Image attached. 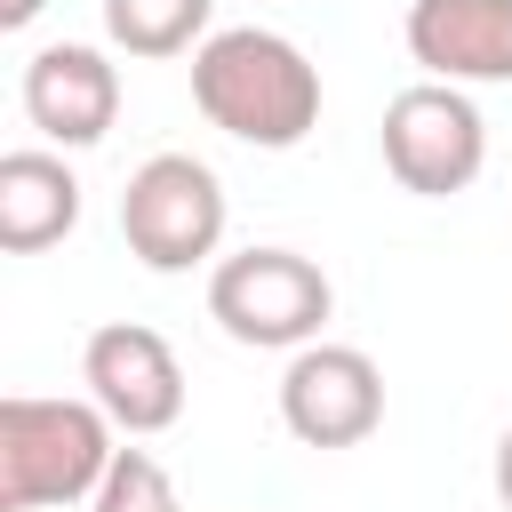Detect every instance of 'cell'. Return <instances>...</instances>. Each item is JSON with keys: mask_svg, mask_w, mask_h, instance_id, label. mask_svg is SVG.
<instances>
[{"mask_svg": "<svg viewBox=\"0 0 512 512\" xmlns=\"http://www.w3.org/2000/svg\"><path fill=\"white\" fill-rule=\"evenodd\" d=\"M40 8H48V0H0V32H24Z\"/></svg>", "mask_w": 512, "mask_h": 512, "instance_id": "5bb4252c", "label": "cell"}, {"mask_svg": "<svg viewBox=\"0 0 512 512\" xmlns=\"http://www.w3.org/2000/svg\"><path fill=\"white\" fill-rule=\"evenodd\" d=\"M192 104L232 144L296 152L320 128V64L272 24H224L192 56Z\"/></svg>", "mask_w": 512, "mask_h": 512, "instance_id": "6da1fadb", "label": "cell"}, {"mask_svg": "<svg viewBox=\"0 0 512 512\" xmlns=\"http://www.w3.org/2000/svg\"><path fill=\"white\" fill-rule=\"evenodd\" d=\"M328 312H336V288L296 248H240V256H216L208 272V320L248 352H304L320 344Z\"/></svg>", "mask_w": 512, "mask_h": 512, "instance_id": "3957f363", "label": "cell"}, {"mask_svg": "<svg viewBox=\"0 0 512 512\" xmlns=\"http://www.w3.org/2000/svg\"><path fill=\"white\" fill-rule=\"evenodd\" d=\"M496 504L512 512V424H504V440H496Z\"/></svg>", "mask_w": 512, "mask_h": 512, "instance_id": "4fadbf2b", "label": "cell"}, {"mask_svg": "<svg viewBox=\"0 0 512 512\" xmlns=\"http://www.w3.org/2000/svg\"><path fill=\"white\" fill-rule=\"evenodd\" d=\"M88 512H184V496H176V480H168V464H160V456L120 448V456H112V472H104V488L88 496Z\"/></svg>", "mask_w": 512, "mask_h": 512, "instance_id": "7c38bea8", "label": "cell"}, {"mask_svg": "<svg viewBox=\"0 0 512 512\" xmlns=\"http://www.w3.org/2000/svg\"><path fill=\"white\" fill-rule=\"evenodd\" d=\"M384 168L400 192L416 200H448V192H472L480 168H488V120L464 88L448 80H416L384 104Z\"/></svg>", "mask_w": 512, "mask_h": 512, "instance_id": "5b68a950", "label": "cell"}, {"mask_svg": "<svg viewBox=\"0 0 512 512\" xmlns=\"http://www.w3.org/2000/svg\"><path fill=\"white\" fill-rule=\"evenodd\" d=\"M216 32V0H104V40L120 56H200V40Z\"/></svg>", "mask_w": 512, "mask_h": 512, "instance_id": "8fae6325", "label": "cell"}, {"mask_svg": "<svg viewBox=\"0 0 512 512\" xmlns=\"http://www.w3.org/2000/svg\"><path fill=\"white\" fill-rule=\"evenodd\" d=\"M72 224H80V176H72V160L48 152V144L0 152V248L8 256H40Z\"/></svg>", "mask_w": 512, "mask_h": 512, "instance_id": "30bf717a", "label": "cell"}, {"mask_svg": "<svg viewBox=\"0 0 512 512\" xmlns=\"http://www.w3.org/2000/svg\"><path fill=\"white\" fill-rule=\"evenodd\" d=\"M80 384H88V400H96L128 440L168 432V424L184 416V360H176V344H168L160 328H144V320H104V328L80 344Z\"/></svg>", "mask_w": 512, "mask_h": 512, "instance_id": "52a82bcc", "label": "cell"}, {"mask_svg": "<svg viewBox=\"0 0 512 512\" xmlns=\"http://www.w3.org/2000/svg\"><path fill=\"white\" fill-rule=\"evenodd\" d=\"M224 176L192 152H152L120 192V240L144 272H192L224 248Z\"/></svg>", "mask_w": 512, "mask_h": 512, "instance_id": "277c9868", "label": "cell"}, {"mask_svg": "<svg viewBox=\"0 0 512 512\" xmlns=\"http://www.w3.org/2000/svg\"><path fill=\"white\" fill-rule=\"evenodd\" d=\"M280 424L304 448H360L384 424V368L360 344H304L280 368Z\"/></svg>", "mask_w": 512, "mask_h": 512, "instance_id": "8992f818", "label": "cell"}, {"mask_svg": "<svg viewBox=\"0 0 512 512\" xmlns=\"http://www.w3.org/2000/svg\"><path fill=\"white\" fill-rule=\"evenodd\" d=\"M120 424L96 400H48V392H8L0 400V512H48V504H88L120 456Z\"/></svg>", "mask_w": 512, "mask_h": 512, "instance_id": "7a4b0ae2", "label": "cell"}, {"mask_svg": "<svg viewBox=\"0 0 512 512\" xmlns=\"http://www.w3.org/2000/svg\"><path fill=\"white\" fill-rule=\"evenodd\" d=\"M400 40L424 64V80H448V88L512 80V0H408Z\"/></svg>", "mask_w": 512, "mask_h": 512, "instance_id": "9c48e42d", "label": "cell"}, {"mask_svg": "<svg viewBox=\"0 0 512 512\" xmlns=\"http://www.w3.org/2000/svg\"><path fill=\"white\" fill-rule=\"evenodd\" d=\"M24 120L48 136V152H88L120 120V64L88 40H48L24 56Z\"/></svg>", "mask_w": 512, "mask_h": 512, "instance_id": "ba28073f", "label": "cell"}]
</instances>
